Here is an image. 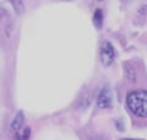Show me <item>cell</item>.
<instances>
[{"instance_id": "6da1fadb", "label": "cell", "mask_w": 147, "mask_h": 140, "mask_svg": "<svg viewBox=\"0 0 147 140\" xmlns=\"http://www.w3.org/2000/svg\"><path fill=\"white\" fill-rule=\"evenodd\" d=\"M126 106L131 114L137 117H147V90L136 89L126 96Z\"/></svg>"}, {"instance_id": "7a4b0ae2", "label": "cell", "mask_w": 147, "mask_h": 140, "mask_svg": "<svg viewBox=\"0 0 147 140\" xmlns=\"http://www.w3.org/2000/svg\"><path fill=\"white\" fill-rule=\"evenodd\" d=\"M114 57H116V53H114V49L111 46V43L103 42L101 49H100V59H101L103 66H110L114 62Z\"/></svg>"}, {"instance_id": "3957f363", "label": "cell", "mask_w": 147, "mask_h": 140, "mask_svg": "<svg viewBox=\"0 0 147 140\" xmlns=\"http://www.w3.org/2000/svg\"><path fill=\"white\" fill-rule=\"evenodd\" d=\"M113 103V96H111V90L109 86L103 87L101 92L97 96V106L100 109H110Z\"/></svg>"}, {"instance_id": "277c9868", "label": "cell", "mask_w": 147, "mask_h": 140, "mask_svg": "<svg viewBox=\"0 0 147 140\" xmlns=\"http://www.w3.org/2000/svg\"><path fill=\"white\" fill-rule=\"evenodd\" d=\"M26 126H24V114H23V112H19L16 116H14V119H13V122H11V132L14 133V135H17L22 129H24Z\"/></svg>"}, {"instance_id": "5b68a950", "label": "cell", "mask_w": 147, "mask_h": 140, "mask_svg": "<svg viewBox=\"0 0 147 140\" xmlns=\"http://www.w3.org/2000/svg\"><path fill=\"white\" fill-rule=\"evenodd\" d=\"M93 23L97 29H101V23H103V11L101 9H97L94 11V16H93Z\"/></svg>"}, {"instance_id": "8992f818", "label": "cell", "mask_w": 147, "mask_h": 140, "mask_svg": "<svg viewBox=\"0 0 147 140\" xmlns=\"http://www.w3.org/2000/svg\"><path fill=\"white\" fill-rule=\"evenodd\" d=\"M16 136V139L17 140H27L30 137V127H24V129H22L17 135H14Z\"/></svg>"}, {"instance_id": "52a82bcc", "label": "cell", "mask_w": 147, "mask_h": 140, "mask_svg": "<svg viewBox=\"0 0 147 140\" xmlns=\"http://www.w3.org/2000/svg\"><path fill=\"white\" fill-rule=\"evenodd\" d=\"M123 140H134V139H123Z\"/></svg>"}]
</instances>
